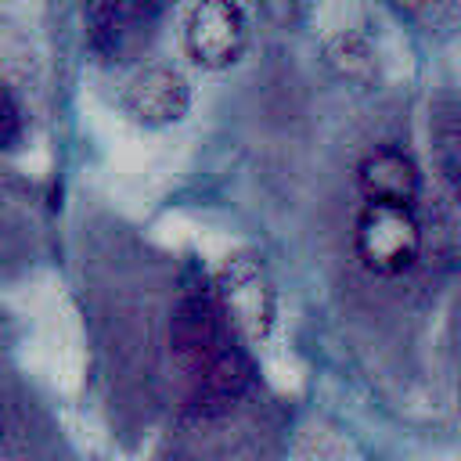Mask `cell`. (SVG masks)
I'll use <instances>...</instances> for the list:
<instances>
[{
  "label": "cell",
  "instance_id": "3",
  "mask_svg": "<svg viewBox=\"0 0 461 461\" xmlns=\"http://www.w3.org/2000/svg\"><path fill=\"white\" fill-rule=\"evenodd\" d=\"M249 47V14L238 0H194L184 18V50L205 72H223Z\"/></svg>",
  "mask_w": 461,
  "mask_h": 461
},
{
  "label": "cell",
  "instance_id": "7",
  "mask_svg": "<svg viewBox=\"0 0 461 461\" xmlns=\"http://www.w3.org/2000/svg\"><path fill=\"white\" fill-rule=\"evenodd\" d=\"M22 137H25V108H22L18 94L11 86H4V94H0V140L7 151H14L22 144Z\"/></svg>",
  "mask_w": 461,
  "mask_h": 461
},
{
  "label": "cell",
  "instance_id": "5",
  "mask_svg": "<svg viewBox=\"0 0 461 461\" xmlns=\"http://www.w3.org/2000/svg\"><path fill=\"white\" fill-rule=\"evenodd\" d=\"M357 191L367 205H411L421 198V166L396 144H378L357 162Z\"/></svg>",
  "mask_w": 461,
  "mask_h": 461
},
{
  "label": "cell",
  "instance_id": "4",
  "mask_svg": "<svg viewBox=\"0 0 461 461\" xmlns=\"http://www.w3.org/2000/svg\"><path fill=\"white\" fill-rule=\"evenodd\" d=\"M119 108L140 130L176 126L191 112V83L173 65H140L122 83Z\"/></svg>",
  "mask_w": 461,
  "mask_h": 461
},
{
  "label": "cell",
  "instance_id": "6",
  "mask_svg": "<svg viewBox=\"0 0 461 461\" xmlns=\"http://www.w3.org/2000/svg\"><path fill=\"white\" fill-rule=\"evenodd\" d=\"M148 22H151V0H90V11H86L90 43L104 58L119 54L126 40L137 36L140 25Z\"/></svg>",
  "mask_w": 461,
  "mask_h": 461
},
{
  "label": "cell",
  "instance_id": "1",
  "mask_svg": "<svg viewBox=\"0 0 461 461\" xmlns=\"http://www.w3.org/2000/svg\"><path fill=\"white\" fill-rule=\"evenodd\" d=\"M425 249L421 220L411 205H360L353 220V252L375 277L407 274Z\"/></svg>",
  "mask_w": 461,
  "mask_h": 461
},
{
  "label": "cell",
  "instance_id": "8",
  "mask_svg": "<svg viewBox=\"0 0 461 461\" xmlns=\"http://www.w3.org/2000/svg\"><path fill=\"white\" fill-rule=\"evenodd\" d=\"M439 4H443V0H389V7L400 11V14H407V18H421V14L436 11Z\"/></svg>",
  "mask_w": 461,
  "mask_h": 461
},
{
  "label": "cell",
  "instance_id": "2",
  "mask_svg": "<svg viewBox=\"0 0 461 461\" xmlns=\"http://www.w3.org/2000/svg\"><path fill=\"white\" fill-rule=\"evenodd\" d=\"M216 299L234 339H241L245 346H263L270 339L277 324V292L252 256L227 259L216 281Z\"/></svg>",
  "mask_w": 461,
  "mask_h": 461
}]
</instances>
